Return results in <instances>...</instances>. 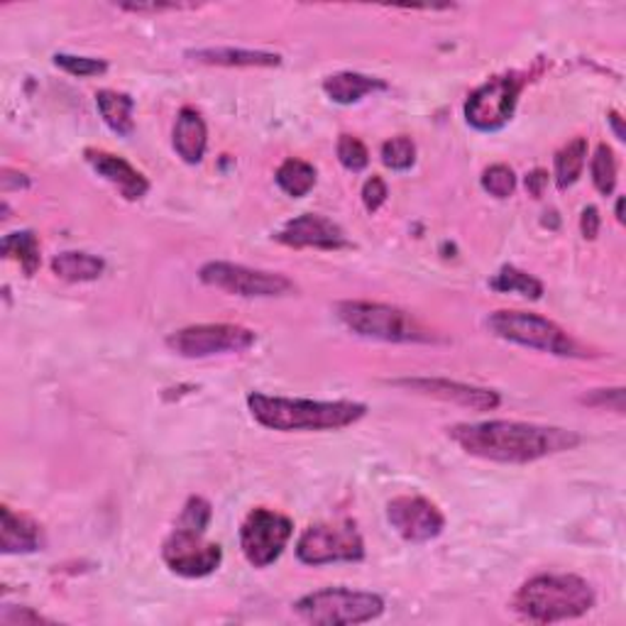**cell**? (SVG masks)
<instances>
[{"mask_svg":"<svg viewBox=\"0 0 626 626\" xmlns=\"http://www.w3.org/2000/svg\"><path fill=\"white\" fill-rule=\"evenodd\" d=\"M607 121L612 123V127H614V135H617V140H624L626 133H624V125H622V115H619L617 111H610Z\"/></svg>","mask_w":626,"mask_h":626,"instance_id":"74e56055","label":"cell"},{"mask_svg":"<svg viewBox=\"0 0 626 626\" xmlns=\"http://www.w3.org/2000/svg\"><path fill=\"white\" fill-rule=\"evenodd\" d=\"M294 534V524L274 509H252L240 526V550L250 566L268 568L277 560L289 538Z\"/></svg>","mask_w":626,"mask_h":626,"instance_id":"8fae6325","label":"cell"},{"mask_svg":"<svg viewBox=\"0 0 626 626\" xmlns=\"http://www.w3.org/2000/svg\"><path fill=\"white\" fill-rule=\"evenodd\" d=\"M600 210L595 206H588L580 216V232L585 240H595L600 236Z\"/></svg>","mask_w":626,"mask_h":626,"instance_id":"d590c367","label":"cell"},{"mask_svg":"<svg viewBox=\"0 0 626 626\" xmlns=\"http://www.w3.org/2000/svg\"><path fill=\"white\" fill-rule=\"evenodd\" d=\"M254 343H258L254 331L238 323H198L167 335V348L189 360L246 353Z\"/></svg>","mask_w":626,"mask_h":626,"instance_id":"9c48e42d","label":"cell"},{"mask_svg":"<svg viewBox=\"0 0 626 626\" xmlns=\"http://www.w3.org/2000/svg\"><path fill=\"white\" fill-rule=\"evenodd\" d=\"M335 316L348 331L360 338L382 343H436L439 338L429 326H423L417 316L399 309V306L377 301H338Z\"/></svg>","mask_w":626,"mask_h":626,"instance_id":"277c9868","label":"cell"},{"mask_svg":"<svg viewBox=\"0 0 626 626\" xmlns=\"http://www.w3.org/2000/svg\"><path fill=\"white\" fill-rule=\"evenodd\" d=\"M95 105H99V113L103 123L111 127L115 135L121 137H130L135 130V118H133V111H135V101L130 99L127 93L121 91H111V89H103L95 93Z\"/></svg>","mask_w":626,"mask_h":626,"instance_id":"44dd1931","label":"cell"},{"mask_svg":"<svg viewBox=\"0 0 626 626\" xmlns=\"http://www.w3.org/2000/svg\"><path fill=\"white\" fill-rule=\"evenodd\" d=\"M3 258L15 260L27 277H35V272L39 270L42 254H39V242L37 236L32 230H18L10 232V236L3 238Z\"/></svg>","mask_w":626,"mask_h":626,"instance_id":"d4e9b609","label":"cell"},{"mask_svg":"<svg viewBox=\"0 0 626 626\" xmlns=\"http://www.w3.org/2000/svg\"><path fill=\"white\" fill-rule=\"evenodd\" d=\"M248 409L260 426L282 433L341 431L353 426V423H357L367 413V407L360 405V401L289 399V397H270L262 395V391H252V395H248Z\"/></svg>","mask_w":626,"mask_h":626,"instance_id":"7a4b0ae2","label":"cell"},{"mask_svg":"<svg viewBox=\"0 0 626 626\" xmlns=\"http://www.w3.org/2000/svg\"><path fill=\"white\" fill-rule=\"evenodd\" d=\"M387 81H382L377 77H367V73L357 71H341L333 73V77L323 79V91L328 99L341 105H353L357 101H363L365 95H373L377 91H387Z\"/></svg>","mask_w":626,"mask_h":626,"instance_id":"ffe728a7","label":"cell"},{"mask_svg":"<svg viewBox=\"0 0 626 626\" xmlns=\"http://www.w3.org/2000/svg\"><path fill=\"white\" fill-rule=\"evenodd\" d=\"M389 196V189L382 177H369L363 186V204L369 214H377V210L385 206V201Z\"/></svg>","mask_w":626,"mask_h":626,"instance_id":"d6a6232c","label":"cell"},{"mask_svg":"<svg viewBox=\"0 0 626 626\" xmlns=\"http://www.w3.org/2000/svg\"><path fill=\"white\" fill-rule=\"evenodd\" d=\"M335 155H338V162H341L348 172H363L369 164V152L365 143L360 140L355 135H341L338 137V145H335Z\"/></svg>","mask_w":626,"mask_h":626,"instance_id":"f1b7e54d","label":"cell"},{"mask_svg":"<svg viewBox=\"0 0 626 626\" xmlns=\"http://www.w3.org/2000/svg\"><path fill=\"white\" fill-rule=\"evenodd\" d=\"M448 436L473 458L502 465H528L548 455L576 451L582 443L576 431L504 419L458 423L448 429Z\"/></svg>","mask_w":626,"mask_h":626,"instance_id":"6da1fadb","label":"cell"},{"mask_svg":"<svg viewBox=\"0 0 626 626\" xmlns=\"http://www.w3.org/2000/svg\"><path fill=\"white\" fill-rule=\"evenodd\" d=\"M52 272L57 274L64 282H95L105 272V262L95 254L89 252H59L55 260H52Z\"/></svg>","mask_w":626,"mask_h":626,"instance_id":"7402d4cb","label":"cell"},{"mask_svg":"<svg viewBox=\"0 0 626 626\" xmlns=\"http://www.w3.org/2000/svg\"><path fill=\"white\" fill-rule=\"evenodd\" d=\"M83 157H87V162L93 167L95 174L103 177L105 182L118 189V194L125 201H140L147 196V191H150L147 177L143 172H137V169L130 162H125L123 157L113 155L109 150H95V147H89Z\"/></svg>","mask_w":626,"mask_h":626,"instance_id":"2e32d148","label":"cell"},{"mask_svg":"<svg viewBox=\"0 0 626 626\" xmlns=\"http://www.w3.org/2000/svg\"><path fill=\"white\" fill-rule=\"evenodd\" d=\"M597 595L590 582L572 572H544L526 580L514 592L512 604L519 619L532 624H556L580 619L595 610Z\"/></svg>","mask_w":626,"mask_h":626,"instance_id":"3957f363","label":"cell"},{"mask_svg":"<svg viewBox=\"0 0 626 626\" xmlns=\"http://www.w3.org/2000/svg\"><path fill=\"white\" fill-rule=\"evenodd\" d=\"M121 10H127V13H137V15H159V13H177V10H194L198 8L196 3H121Z\"/></svg>","mask_w":626,"mask_h":626,"instance_id":"836d02e7","label":"cell"},{"mask_svg":"<svg viewBox=\"0 0 626 626\" xmlns=\"http://www.w3.org/2000/svg\"><path fill=\"white\" fill-rule=\"evenodd\" d=\"M0 622L8 626H25V624H49L47 617H42L35 610L30 607H8L3 614H0Z\"/></svg>","mask_w":626,"mask_h":626,"instance_id":"e575fe53","label":"cell"},{"mask_svg":"<svg viewBox=\"0 0 626 626\" xmlns=\"http://www.w3.org/2000/svg\"><path fill=\"white\" fill-rule=\"evenodd\" d=\"M588 162V140L585 137H576L566 147H560L556 159H554V179L556 186L560 191L570 189L572 184H578V179L582 177V169Z\"/></svg>","mask_w":626,"mask_h":626,"instance_id":"603a6c76","label":"cell"},{"mask_svg":"<svg viewBox=\"0 0 626 626\" xmlns=\"http://www.w3.org/2000/svg\"><path fill=\"white\" fill-rule=\"evenodd\" d=\"M191 61L208 64V67H280L282 57L274 52L262 49H232V47H208V49H191L186 52Z\"/></svg>","mask_w":626,"mask_h":626,"instance_id":"d6986e66","label":"cell"},{"mask_svg":"<svg viewBox=\"0 0 626 626\" xmlns=\"http://www.w3.org/2000/svg\"><path fill=\"white\" fill-rule=\"evenodd\" d=\"M528 81V73L504 71L487 79L465 101V121L480 133H497L514 118L519 95Z\"/></svg>","mask_w":626,"mask_h":626,"instance_id":"52a82bcc","label":"cell"},{"mask_svg":"<svg viewBox=\"0 0 626 626\" xmlns=\"http://www.w3.org/2000/svg\"><path fill=\"white\" fill-rule=\"evenodd\" d=\"M274 240L282 242L286 248L304 250H343L350 248V242L345 238V230L333 223L331 218L316 216V214H304L299 218L286 220L282 230H277Z\"/></svg>","mask_w":626,"mask_h":626,"instance_id":"9a60e30c","label":"cell"},{"mask_svg":"<svg viewBox=\"0 0 626 626\" xmlns=\"http://www.w3.org/2000/svg\"><path fill=\"white\" fill-rule=\"evenodd\" d=\"M198 280L210 289L226 292L230 296H242V299H280L296 292V284L280 272L252 270L246 264L232 262H206L198 270Z\"/></svg>","mask_w":626,"mask_h":626,"instance_id":"ba28073f","label":"cell"},{"mask_svg":"<svg viewBox=\"0 0 626 626\" xmlns=\"http://www.w3.org/2000/svg\"><path fill=\"white\" fill-rule=\"evenodd\" d=\"M174 152L184 159L186 164H198L206 155L208 147V127L204 115L191 105H184L177 115L174 135H172Z\"/></svg>","mask_w":626,"mask_h":626,"instance_id":"e0dca14e","label":"cell"},{"mask_svg":"<svg viewBox=\"0 0 626 626\" xmlns=\"http://www.w3.org/2000/svg\"><path fill=\"white\" fill-rule=\"evenodd\" d=\"M382 162L391 172H407L417 162V143L409 135H397L382 145Z\"/></svg>","mask_w":626,"mask_h":626,"instance_id":"83f0119b","label":"cell"},{"mask_svg":"<svg viewBox=\"0 0 626 626\" xmlns=\"http://www.w3.org/2000/svg\"><path fill=\"white\" fill-rule=\"evenodd\" d=\"M590 174H592V184L600 191L602 196H612L614 189H617V174H619V164L617 157H614V150L610 145H600L595 150V157L590 162Z\"/></svg>","mask_w":626,"mask_h":626,"instance_id":"4316f807","label":"cell"},{"mask_svg":"<svg viewBox=\"0 0 626 626\" xmlns=\"http://www.w3.org/2000/svg\"><path fill=\"white\" fill-rule=\"evenodd\" d=\"M614 214H617L619 223H624V198L622 196L617 198V210H614Z\"/></svg>","mask_w":626,"mask_h":626,"instance_id":"f35d334b","label":"cell"},{"mask_svg":"<svg viewBox=\"0 0 626 626\" xmlns=\"http://www.w3.org/2000/svg\"><path fill=\"white\" fill-rule=\"evenodd\" d=\"M482 189L494 198H509L516 191V174L512 167L492 164L482 172Z\"/></svg>","mask_w":626,"mask_h":626,"instance_id":"f546056e","label":"cell"},{"mask_svg":"<svg viewBox=\"0 0 626 626\" xmlns=\"http://www.w3.org/2000/svg\"><path fill=\"white\" fill-rule=\"evenodd\" d=\"M296 558L304 566L357 564L365 558V540L353 522L314 524L296 540Z\"/></svg>","mask_w":626,"mask_h":626,"instance_id":"30bf717a","label":"cell"},{"mask_svg":"<svg viewBox=\"0 0 626 626\" xmlns=\"http://www.w3.org/2000/svg\"><path fill=\"white\" fill-rule=\"evenodd\" d=\"M387 522L409 544H426L439 538L445 528L441 509L426 497L401 494L387 504Z\"/></svg>","mask_w":626,"mask_h":626,"instance_id":"4fadbf2b","label":"cell"},{"mask_svg":"<svg viewBox=\"0 0 626 626\" xmlns=\"http://www.w3.org/2000/svg\"><path fill=\"white\" fill-rule=\"evenodd\" d=\"M294 612L304 622L318 626H350L379 619L385 600L377 592L350 588H323L294 602Z\"/></svg>","mask_w":626,"mask_h":626,"instance_id":"5b68a950","label":"cell"},{"mask_svg":"<svg viewBox=\"0 0 626 626\" xmlns=\"http://www.w3.org/2000/svg\"><path fill=\"white\" fill-rule=\"evenodd\" d=\"M490 286L500 294H519L532 301H538L540 296H544V282L536 280L534 274L514 268V264H504L490 280Z\"/></svg>","mask_w":626,"mask_h":626,"instance_id":"484cf974","label":"cell"},{"mask_svg":"<svg viewBox=\"0 0 626 626\" xmlns=\"http://www.w3.org/2000/svg\"><path fill=\"white\" fill-rule=\"evenodd\" d=\"M582 405H588V407H597V409H612V411H617L622 413L624 411V389L622 387H614V389H595V391H590V395H585L580 399Z\"/></svg>","mask_w":626,"mask_h":626,"instance_id":"1f68e13d","label":"cell"},{"mask_svg":"<svg viewBox=\"0 0 626 626\" xmlns=\"http://www.w3.org/2000/svg\"><path fill=\"white\" fill-rule=\"evenodd\" d=\"M206 528L179 524L162 546L167 568L182 578H206L223 564V550L218 544L204 538Z\"/></svg>","mask_w":626,"mask_h":626,"instance_id":"7c38bea8","label":"cell"},{"mask_svg":"<svg viewBox=\"0 0 626 626\" xmlns=\"http://www.w3.org/2000/svg\"><path fill=\"white\" fill-rule=\"evenodd\" d=\"M55 64L61 69L71 73V77L87 79V77H101V73L109 71V61L103 59H93V57H77V55H55Z\"/></svg>","mask_w":626,"mask_h":626,"instance_id":"4dcf8cb0","label":"cell"},{"mask_svg":"<svg viewBox=\"0 0 626 626\" xmlns=\"http://www.w3.org/2000/svg\"><path fill=\"white\" fill-rule=\"evenodd\" d=\"M274 179H277V186L284 191L286 196L304 198L316 186L318 174H316L314 164L304 162V159L289 157V159H286V162L280 164Z\"/></svg>","mask_w":626,"mask_h":626,"instance_id":"cb8c5ba5","label":"cell"},{"mask_svg":"<svg viewBox=\"0 0 626 626\" xmlns=\"http://www.w3.org/2000/svg\"><path fill=\"white\" fill-rule=\"evenodd\" d=\"M391 385L405 387L409 391H417V395H426V397L441 399V401H453V405L468 407L475 411H492L502 405L500 391L473 387V385H465V382L443 379V377H407V379H395Z\"/></svg>","mask_w":626,"mask_h":626,"instance_id":"5bb4252c","label":"cell"},{"mask_svg":"<svg viewBox=\"0 0 626 626\" xmlns=\"http://www.w3.org/2000/svg\"><path fill=\"white\" fill-rule=\"evenodd\" d=\"M546 186H548V172H546V169H534L532 174H526V189H528V194H532L534 198L544 196Z\"/></svg>","mask_w":626,"mask_h":626,"instance_id":"8d00e7d4","label":"cell"},{"mask_svg":"<svg viewBox=\"0 0 626 626\" xmlns=\"http://www.w3.org/2000/svg\"><path fill=\"white\" fill-rule=\"evenodd\" d=\"M3 528H0V548L5 556L35 554L42 548V528L25 514H15L10 507H3Z\"/></svg>","mask_w":626,"mask_h":626,"instance_id":"ac0fdd59","label":"cell"},{"mask_svg":"<svg viewBox=\"0 0 626 626\" xmlns=\"http://www.w3.org/2000/svg\"><path fill=\"white\" fill-rule=\"evenodd\" d=\"M490 331L507 343L522 345L554 357H585L582 350L558 323L528 311H494L487 318Z\"/></svg>","mask_w":626,"mask_h":626,"instance_id":"8992f818","label":"cell"}]
</instances>
